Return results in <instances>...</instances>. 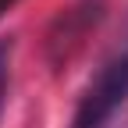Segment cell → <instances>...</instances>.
Here are the masks:
<instances>
[{"label":"cell","mask_w":128,"mask_h":128,"mask_svg":"<svg viewBox=\"0 0 128 128\" xmlns=\"http://www.w3.org/2000/svg\"><path fill=\"white\" fill-rule=\"evenodd\" d=\"M124 103H128V54L107 60L96 71V78L86 86L82 100L75 107L71 128H103Z\"/></svg>","instance_id":"cell-1"},{"label":"cell","mask_w":128,"mask_h":128,"mask_svg":"<svg viewBox=\"0 0 128 128\" xmlns=\"http://www.w3.org/2000/svg\"><path fill=\"white\" fill-rule=\"evenodd\" d=\"M11 57H14V36H0V114L11 92Z\"/></svg>","instance_id":"cell-2"},{"label":"cell","mask_w":128,"mask_h":128,"mask_svg":"<svg viewBox=\"0 0 128 128\" xmlns=\"http://www.w3.org/2000/svg\"><path fill=\"white\" fill-rule=\"evenodd\" d=\"M14 4H18V0H0V18H4V11H11Z\"/></svg>","instance_id":"cell-3"}]
</instances>
